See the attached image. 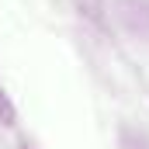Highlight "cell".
<instances>
[{
  "label": "cell",
  "instance_id": "cell-3",
  "mask_svg": "<svg viewBox=\"0 0 149 149\" xmlns=\"http://www.w3.org/2000/svg\"><path fill=\"white\" fill-rule=\"evenodd\" d=\"M121 146H125V149H149V139L142 135V132L125 128V132H121Z\"/></svg>",
  "mask_w": 149,
  "mask_h": 149
},
{
  "label": "cell",
  "instance_id": "cell-2",
  "mask_svg": "<svg viewBox=\"0 0 149 149\" xmlns=\"http://www.w3.org/2000/svg\"><path fill=\"white\" fill-rule=\"evenodd\" d=\"M14 121H17V108H14V101L7 97V90L0 87V125H3V128H10Z\"/></svg>",
  "mask_w": 149,
  "mask_h": 149
},
{
  "label": "cell",
  "instance_id": "cell-4",
  "mask_svg": "<svg viewBox=\"0 0 149 149\" xmlns=\"http://www.w3.org/2000/svg\"><path fill=\"white\" fill-rule=\"evenodd\" d=\"M24 149H31V146H24Z\"/></svg>",
  "mask_w": 149,
  "mask_h": 149
},
{
  "label": "cell",
  "instance_id": "cell-1",
  "mask_svg": "<svg viewBox=\"0 0 149 149\" xmlns=\"http://www.w3.org/2000/svg\"><path fill=\"white\" fill-rule=\"evenodd\" d=\"M108 7L125 31L149 42V0H108Z\"/></svg>",
  "mask_w": 149,
  "mask_h": 149
}]
</instances>
